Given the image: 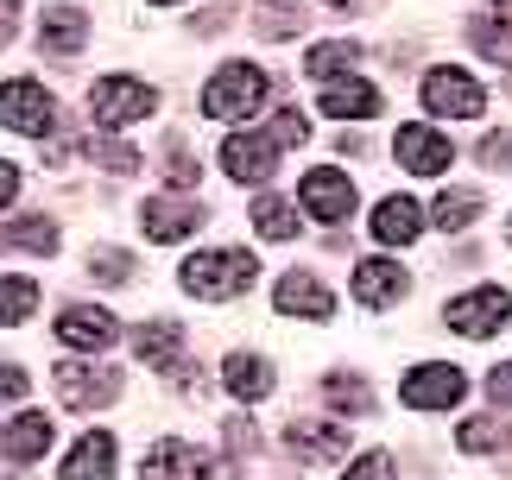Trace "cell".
<instances>
[{
  "label": "cell",
  "mask_w": 512,
  "mask_h": 480,
  "mask_svg": "<svg viewBox=\"0 0 512 480\" xmlns=\"http://www.w3.org/2000/svg\"><path fill=\"white\" fill-rule=\"evenodd\" d=\"M253 228L266 240H298V209L285 196H253Z\"/></svg>",
  "instance_id": "4316f807"
},
{
  "label": "cell",
  "mask_w": 512,
  "mask_h": 480,
  "mask_svg": "<svg viewBox=\"0 0 512 480\" xmlns=\"http://www.w3.org/2000/svg\"><path fill=\"white\" fill-rule=\"evenodd\" d=\"M89 45V19L76 13V7H45V51L51 57H70V51H83Z\"/></svg>",
  "instance_id": "cb8c5ba5"
},
{
  "label": "cell",
  "mask_w": 512,
  "mask_h": 480,
  "mask_svg": "<svg viewBox=\"0 0 512 480\" xmlns=\"http://www.w3.org/2000/svg\"><path fill=\"white\" fill-rule=\"evenodd\" d=\"M468 45L512 64V19H468Z\"/></svg>",
  "instance_id": "1f68e13d"
},
{
  "label": "cell",
  "mask_w": 512,
  "mask_h": 480,
  "mask_svg": "<svg viewBox=\"0 0 512 480\" xmlns=\"http://www.w3.org/2000/svg\"><path fill=\"white\" fill-rule=\"evenodd\" d=\"M89 278H102V285H127V278H133V259L121 247H95L89 253Z\"/></svg>",
  "instance_id": "836d02e7"
},
{
  "label": "cell",
  "mask_w": 512,
  "mask_h": 480,
  "mask_svg": "<svg viewBox=\"0 0 512 480\" xmlns=\"http://www.w3.org/2000/svg\"><path fill=\"white\" fill-rule=\"evenodd\" d=\"M222 386L241 398V405H253V398L272 392V367H266L260 354H228V360H222Z\"/></svg>",
  "instance_id": "603a6c76"
},
{
  "label": "cell",
  "mask_w": 512,
  "mask_h": 480,
  "mask_svg": "<svg viewBox=\"0 0 512 480\" xmlns=\"http://www.w3.org/2000/svg\"><path fill=\"white\" fill-rule=\"evenodd\" d=\"M430 215H437V228L462 234V228H468V222L481 215V190H443V196H437V209H430Z\"/></svg>",
  "instance_id": "f1b7e54d"
},
{
  "label": "cell",
  "mask_w": 512,
  "mask_h": 480,
  "mask_svg": "<svg viewBox=\"0 0 512 480\" xmlns=\"http://www.w3.org/2000/svg\"><path fill=\"white\" fill-rule=\"evenodd\" d=\"M253 253H241V247H215V253H190L184 259V291L190 297H209V304H222V297H241L247 285H253Z\"/></svg>",
  "instance_id": "6da1fadb"
},
{
  "label": "cell",
  "mask_w": 512,
  "mask_h": 480,
  "mask_svg": "<svg viewBox=\"0 0 512 480\" xmlns=\"http://www.w3.org/2000/svg\"><path fill=\"white\" fill-rule=\"evenodd\" d=\"M405 291H411V272H405V266H392V259H361V266H354V304H367V310H392Z\"/></svg>",
  "instance_id": "7c38bea8"
},
{
  "label": "cell",
  "mask_w": 512,
  "mask_h": 480,
  "mask_svg": "<svg viewBox=\"0 0 512 480\" xmlns=\"http://www.w3.org/2000/svg\"><path fill=\"white\" fill-rule=\"evenodd\" d=\"M57 398H64L70 411H95V405H108L114 392H121V379L102 373V367H89V360H57Z\"/></svg>",
  "instance_id": "9c48e42d"
},
{
  "label": "cell",
  "mask_w": 512,
  "mask_h": 480,
  "mask_svg": "<svg viewBox=\"0 0 512 480\" xmlns=\"http://www.w3.org/2000/svg\"><path fill=\"white\" fill-rule=\"evenodd\" d=\"M89 108H95V127H133V120L159 114V89L133 83V76H102L89 89Z\"/></svg>",
  "instance_id": "3957f363"
},
{
  "label": "cell",
  "mask_w": 512,
  "mask_h": 480,
  "mask_svg": "<svg viewBox=\"0 0 512 480\" xmlns=\"http://www.w3.org/2000/svg\"><path fill=\"white\" fill-rule=\"evenodd\" d=\"M0 127H13V133H26V139H45L57 127V102H51V89L45 83H0Z\"/></svg>",
  "instance_id": "277c9868"
},
{
  "label": "cell",
  "mask_w": 512,
  "mask_h": 480,
  "mask_svg": "<svg viewBox=\"0 0 512 480\" xmlns=\"http://www.w3.org/2000/svg\"><path fill=\"white\" fill-rule=\"evenodd\" d=\"M57 342H70L83 354H108L121 342V323H114V310H102V304H70L57 316Z\"/></svg>",
  "instance_id": "ba28073f"
},
{
  "label": "cell",
  "mask_w": 512,
  "mask_h": 480,
  "mask_svg": "<svg viewBox=\"0 0 512 480\" xmlns=\"http://www.w3.org/2000/svg\"><path fill=\"white\" fill-rule=\"evenodd\" d=\"M146 480H209L215 462H209V449H196V443H159V449H146Z\"/></svg>",
  "instance_id": "5bb4252c"
},
{
  "label": "cell",
  "mask_w": 512,
  "mask_h": 480,
  "mask_svg": "<svg viewBox=\"0 0 512 480\" xmlns=\"http://www.w3.org/2000/svg\"><path fill=\"white\" fill-rule=\"evenodd\" d=\"M13 398H26V373L13 360H0V405H13Z\"/></svg>",
  "instance_id": "ab89813d"
},
{
  "label": "cell",
  "mask_w": 512,
  "mask_h": 480,
  "mask_svg": "<svg viewBox=\"0 0 512 480\" xmlns=\"http://www.w3.org/2000/svg\"><path fill=\"white\" fill-rule=\"evenodd\" d=\"M19 38V0H0V45Z\"/></svg>",
  "instance_id": "b9f144b4"
},
{
  "label": "cell",
  "mask_w": 512,
  "mask_h": 480,
  "mask_svg": "<svg viewBox=\"0 0 512 480\" xmlns=\"http://www.w3.org/2000/svg\"><path fill=\"white\" fill-rule=\"evenodd\" d=\"M177 348H184V335H177L171 316H159V323H140V329H133V354H140V367L177 373Z\"/></svg>",
  "instance_id": "44dd1931"
},
{
  "label": "cell",
  "mask_w": 512,
  "mask_h": 480,
  "mask_svg": "<svg viewBox=\"0 0 512 480\" xmlns=\"http://www.w3.org/2000/svg\"><path fill=\"white\" fill-rule=\"evenodd\" d=\"M329 7H361V0H329Z\"/></svg>",
  "instance_id": "ee69618b"
},
{
  "label": "cell",
  "mask_w": 512,
  "mask_h": 480,
  "mask_svg": "<svg viewBox=\"0 0 512 480\" xmlns=\"http://www.w3.org/2000/svg\"><path fill=\"white\" fill-rule=\"evenodd\" d=\"M323 114L329 120H367V114H380V89L373 83H323Z\"/></svg>",
  "instance_id": "7402d4cb"
},
{
  "label": "cell",
  "mask_w": 512,
  "mask_h": 480,
  "mask_svg": "<svg viewBox=\"0 0 512 480\" xmlns=\"http://www.w3.org/2000/svg\"><path fill=\"white\" fill-rule=\"evenodd\" d=\"M159 7H171V0H159Z\"/></svg>",
  "instance_id": "7dc6e473"
},
{
  "label": "cell",
  "mask_w": 512,
  "mask_h": 480,
  "mask_svg": "<svg viewBox=\"0 0 512 480\" xmlns=\"http://www.w3.org/2000/svg\"><path fill=\"white\" fill-rule=\"evenodd\" d=\"M494 7H506V13H512V0H494Z\"/></svg>",
  "instance_id": "f6af8a7d"
},
{
  "label": "cell",
  "mask_w": 512,
  "mask_h": 480,
  "mask_svg": "<svg viewBox=\"0 0 512 480\" xmlns=\"http://www.w3.org/2000/svg\"><path fill=\"white\" fill-rule=\"evenodd\" d=\"M38 310V285L32 278H0V323H26Z\"/></svg>",
  "instance_id": "d6a6232c"
},
{
  "label": "cell",
  "mask_w": 512,
  "mask_h": 480,
  "mask_svg": "<svg viewBox=\"0 0 512 480\" xmlns=\"http://www.w3.org/2000/svg\"><path fill=\"white\" fill-rule=\"evenodd\" d=\"M253 32L260 38H298L304 32V0H260V7H253Z\"/></svg>",
  "instance_id": "484cf974"
},
{
  "label": "cell",
  "mask_w": 512,
  "mask_h": 480,
  "mask_svg": "<svg viewBox=\"0 0 512 480\" xmlns=\"http://www.w3.org/2000/svg\"><path fill=\"white\" fill-rule=\"evenodd\" d=\"M51 417L45 411H19L13 424H7V436H0V449H7V462H38V455L51 449Z\"/></svg>",
  "instance_id": "ffe728a7"
},
{
  "label": "cell",
  "mask_w": 512,
  "mask_h": 480,
  "mask_svg": "<svg viewBox=\"0 0 512 480\" xmlns=\"http://www.w3.org/2000/svg\"><path fill=\"white\" fill-rule=\"evenodd\" d=\"M348 64H361V45H354V38H336V45H317V51H310L304 76H317V83H342Z\"/></svg>",
  "instance_id": "83f0119b"
},
{
  "label": "cell",
  "mask_w": 512,
  "mask_h": 480,
  "mask_svg": "<svg viewBox=\"0 0 512 480\" xmlns=\"http://www.w3.org/2000/svg\"><path fill=\"white\" fill-rule=\"evenodd\" d=\"M373 240H380V247H411V240L424 234V209L411 203V196H386L380 209H373Z\"/></svg>",
  "instance_id": "e0dca14e"
},
{
  "label": "cell",
  "mask_w": 512,
  "mask_h": 480,
  "mask_svg": "<svg viewBox=\"0 0 512 480\" xmlns=\"http://www.w3.org/2000/svg\"><path fill=\"white\" fill-rule=\"evenodd\" d=\"M89 158H95V165H102V171H140V152H133V146H114V139H89Z\"/></svg>",
  "instance_id": "e575fe53"
},
{
  "label": "cell",
  "mask_w": 512,
  "mask_h": 480,
  "mask_svg": "<svg viewBox=\"0 0 512 480\" xmlns=\"http://www.w3.org/2000/svg\"><path fill=\"white\" fill-rule=\"evenodd\" d=\"M392 158H399L411 177H437V171H449L456 146H449L443 133H430V127H399V139H392Z\"/></svg>",
  "instance_id": "8fae6325"
},
{
  "label": "cell",
  "mask_w": 512,
  "mask_h": 480,
  "mask_svg": "<svg viewBox=\"0 0 512 480\" xmlns=\"http://www.w3.org/2000/svg\"><path fill=\"white\" fill-rule=\"evenodd\" d=\"M487 398H494V405H512V360H500V367L487 373Z\"/></svg>",
  "instance_id": "60d3db41"
},
{
  "label": "cell",
  "mask_w": 512,
  "mask_h": 480,
  "mask_svg": "<svg viewBox=\"0 0 512 480\" xmlns=\"http://www.w3.org/2000/svg\"><path fill=\"white\" fill-rule=\"evenodd\" d=\"M304 133H310V120L298 114V108H279V114H272V146H304Z\"/></svg>",
  "instance_id": "d590c367"
},
{
  "label": "cell",
  "mask_w": 512,
  "mask_h": 480,
  "mask_svg": "<svg viewBox=\"0 0 512 480\" xmlns=\"http://www.w3.org/2000/svg\"><path fill=\"white\" fill-rule=\"evenodd\" d=\"M512 323V297L500 285H481V291H468L449 304V329L456 335H475V342H487V335H500Z\"/></svg>",
  "instance_id": "8992f818"
},
{
  "label": "cell",
  "mask_w": 512,
  "mask_h": 480,
  "mask_svg": "<svg viewBox=\"0 0 512 480\" xmlns=\"http://www.w3.org/2000/svg\"><path fill=\"white\" fill-rule=\"evenodd\" d=\"M456 443L468 455H487V449H506L512 443V424H500V417H468V424L456 430Z\"/></svg>",
  "instance_id": "f546056e"
},
{
  "label": "cell",
  "mask_w": 512,
  "mask_h": 480,
  "mask_svg": "<svg viewBox=\"0 0 512 480\" xmlns=\"http://www.w3.org/2000/svg\"><path fill=\"white\" fill-rule=\"evenodd\" d=\"M304 209L317 215V222H348V215H354V184H348V171H336V165L304 171Z\"/></svg>",
  "instance_id": "30bf717a"
},
{
  "label": "cell",
  "mask_w": 512,
  "mask_h": 480,
  "mask_svg": "<svg viewBox=\"0 0 512 480\" xmlns=\"http://www.w3.org/2000/svg\"><path fill=\"white\" fill-rule=\"evenodd\" d=\"M108 474H114V436L108 430H89L64 455V468H57V480H108Z\"/></svg>",
  "instance_id": "d6986e66"
},
{
  "label": "cell",
  "mask_w": 512,
  "mask_h": 480,
  "mask_svg": "<svg viewBox=\"0 0 512 480\" xmlns=\"http://www.w3.org/2000/svg\"><path fill=\"white\" fill-rule=\"evenodd\" d=\"M165 184L171 190H196V158L177 146V139H171V152H165Z\"/></svg>",
  "instance_id": "8d00e7d4"
},
{
  "label": "cell",
  "mask_w": 512,
  "mask_h": 480,
  "mask_svg": "<svg viewBox=\"0 0 512 480\" xmlns=\"http://www.w3.org/2000/svg\"><path fill=\"white\" fill-rule=\"evenodd\" d=\"M342 480H392V455H386V449H367Z\"/></svg>",
  "instance_id": "74e56055"
},
{
  "label": "cell",
  "mask_w": 512,
  "mask_h": 480,
  "mask_svg": "<svg viewBox=\"0 0 512 480\" xmlns=\"http://www.w3.org/2000/svg\"><path fill=\"white\" fill-rule=\"evenodd\" d=\"M272 165H279V146L260 139V133H234L222 146V171L234 177V184H266Z\"/></svg>",
  "instance_id": "4fadbf2b"
},
{
  "label": "cell",
  "mask_w": 512,
  "mask_h": 480,
  "mask_svg": "<svg viewBox=\"0 0 512 480\" xmlns=\"http://www.w3.org/2000/svg\"><path fill=\"white\" fill-rule=\"evenodd\" d=\"M19 196V165H0V209Z\"/></svg>",
  "instance_id": "7bdbcfd3"
},
{
  "label": "cell",
  "mask_w": 512,
  "mask_h": 480,
  "mask_svg": "<svg viewBox=\"0 0 512 480\" xmlns=\"http://www.w3.org/2000/svg\"><path fill=\"white\" fill-rule=\"evenodd\" d=\"M481 165L487 171H512V133H487L481 139Z\"/></svg>",
  "instance_id": "f35d334b"
},
{
  "label": "cell",
  "mask_w": 512,
  "mask_h": 480,
  "mask_svg": "<svg viewBox=\"0 0 512 480\" xmlns=\"http://www.w3.org/2000/svg\"><path fill=\"white\" fill-rule=\"evenodd\" d=\"M506 89H512V76H506Z\"/></svg>",
  "instance_id": "c3c4849f"
},
{
  "label": "cell",
  "mask_w": 512,
  "mask_h": 480,
  "mask_svg": "<svg viewBox=\"0 0 512 480\" xmlns=\"http://www.w3.org/2000/svg\"><path fill=\"white\" fill-rule=\"evenodd\" d=\"M272 95V76L260 70V64H241V57H234V64H222L209 76V89H203V114L209 120H247L253 108H260Z\"/></svg>",
  "instance_id": "7a4b0ae2"
},
{
  "label": "cell",
  "mask_w": 512,
  "mask_h": 480,
  "mask_svg": "<svg viewBox=\"0 0 512 480\" xmlns=\"http://www.w3.org/2000/svg\"><path fill=\"white\" fill-rule=\"evenodd\" d=\"M323 398L336 411H373V386L354 379V373H323Z\"/></svg>",
  "instance_id": "4dcf8cb0"
},
{
  "label": "cell",
  "mask_w": 512,
  "mask_h": 480,
  "mask_svg": "<svg viewBox=\"0 0 512 480\" xmlns=\"http://www.w3.org/2000/svg\"><path fill=\"white\" fill-rule=\"evenodd\" d=\"M424 108L443 114V120H475L487 108V95H481L475 76H462V70H430L424 76Z\"/></svg>",
  "instance_id": "52a82bcc"
},
{
  "label": "cell",
  "mask_w": 512,
  "mask_h": 480,
  "mask_svg": "<svg viewBox=\"0 0 512 480\" xmlns=\"http://www.w3.org/2000/svg\"><path fill=\"white\" fill-rule=\"evenodd\" d=\"M506 240H512V222H506Z\"/></svg>",
  "instance_id": "bcb514c9"
},
{
  "label": "cell",
  "mask_w": 512,
  "mask_h": 480,
  "mask_svg": "<svg viewBox=\"0 0 512 480\" xmlns=\"http://www.w3.org/2000/svg\"><path fill=\"white\" fill-rule=\"evenodd\" d=\"M462 392H468V379L449 360H424V367H411L399 379V398L411 411H449V405H462Z\"/></svg>",
  "instance_id": "5b68a950"
},
{
  "label": "cell",
  "mask_w": 512,
  "mask_h": 480,
  "mask_svg": "<svg viewBox=\"0 0 512 480\" xmlns=\"http://www.w3.org/2000/svg\"><path fill=\"white\" fill-rule=\"evenodd\" d=\"M272 304L285 316H310V323H329V316H336V297H329L323 278H310V272H285L279 291H272Z\"/></svg>",
  "instance_id": "9a60e30c"
},
{
  "label": "cell",
  "mask_w": 512,
  "mask_h": 480,
  "mask_svg": "<svg viewBox=\"0 0 512 480\" xmlns=\"http://www.w3.org/2000/svg\"><path fill=\"white\" fill-rule=\"evenodd\" d=\"M57 222L51 215H19V222L0 228V247H26V253H57Z\"/></svg>",
  "instance_id": "d4e9b609"
},
{
  "label": "cell",
  "mask_w": 512,
  "mask_h": 480,
  "mask_svg": "<svg viewBox=\"0 0 512 480\" xmlns=\"http://www.w3.org/2000/svg\"><path fill=\"white\" fill-rule=\"evenodd\" d=\"M196 222H203V209H196L190 196H152V203H146V234L159 240V247L196 234Z\"/></svg>",
  "instance_id": "ac0fdd59"
},
{
  "label": "cell",
  "mask_w": 512,
  "mask_h": 480,
  "mask_svg": "<svg viewBox=\"0 0 512 480\" xmlns=\"http://www.w3.org/2000/svg\"><path fill=\"white\" fill-rule=\"evenodd\" d=\"M285 449H291V462H336V455L348 449V430L342 424H285Z\"/></svg>",
  "instance_id": "2e32d148"
}]
</instances>
